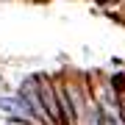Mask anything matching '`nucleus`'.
<instances>
[{
	"label": "nucleus",
	"mask_w": 125,
	"mask_h": 125,
	"mask_svg": "<svg viewBox=\"0 0 125 125\" xmlns=\"http://www.w3.org/2000/svg\"><path fill=\"white\" fill-rule=\"evenodd\" d=\"M97 6H103V9H108V6H120L122 0H94Z\"/></svg>",
	"instance_id": "7ed1b4c3"
},
{
	"label": "nucleus",
	"mask_w": 125,
	"mask_h": 125,
	"mask_svg": "<svg viewBox=\"0 0 125 125\" xmlns=\"http://www.w3.org/2000/svg\"><path fill=\"white\" fill-rule=\"evenodd\" d=\"M3 125H31V122H25V120H17V117H6V122Z\"/></svg>",
	"instance_id": "f03ea898"
},
{
	"label": "nucleus",
	"mask_w": 125,
	"mask_h": 125,
	"mask_svg": "<svg viewBox=\"0 0 125 125\" xmlns=\"http://www.w3.org/2000/svg\"><path fill=\"white\" fill-rule=\"evenodd\" d=\"M0 114L3 117L14 114V94H0Z\"/></svg>",
	"instance_id": "f257e3e1"
}]
</instances>
